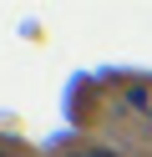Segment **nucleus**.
Instances as JSON below:
<instances>
[{
    "mask_svg": "<svg viewBox=\"0 0 152 157\" xmlns=\"http://www.w3.org/2000/svg\"><path fill=\"white\" fill-rule=\"evenodd\" d=\"M76 157H111V152H101V147H91V152H76Z\"/></svg>",
    "mask_w": 152,
    "mask_h": 157,
    "instance_id": "obj_1",
    "label": "nucleus"
}]
</instances>
